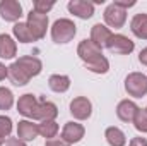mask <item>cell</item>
Listing matches in <instances>:
<instances>
[{
    "label": "cell",
    "instance_id": "1",
    "mask_svg": "<svg viewBox=\"0 0 147 146\" xmlns=\"http://www.w3.org/2000/svg\"><path fill=\"white\" fill-rule=\"evenodd\" d=\"M77 33V26L75 23L70 19H57L51 26V40L58 45H63V43H69L72 41L74 36Z\"/></svg>",
    "mask_w": 147,
    "mask_h": 146
},
{
    "label": "cell",
    "instance_id": "2",
    "mask_svg": "<svg viewBox=\"0 0 147 146\" xmlns=\"http://www.w3.org/2000/svg\"><path fill=\"white\" fill-rule=\"evenodd\" d=\"M125 91L134 98L147 95V76L142 72H130L125 77Z\"/></svg>",
    "mask_w": 147,
    "mask_h": 146
},
{
    "label": "cell",
    "instance_id": "3",
    "mask_svg": "<svg viewBox=\"0 0 147 146\" xmlns=\"http://www.w3.org/2000/svg\"><path fill=\"white\" fill-rule=\"evenodd\" d=\"M28 28L31 29L34 40H43L46 36V29H48V16L46 14H39L36 10H31L28 14Z\"/></svg>",
    "mask_w": 147,
    "mask_h": 146
},
{
    "label": "cell",
    "instance_id": "4",
    "mask_svg": "<svg viewBox=\"0 0 147 146\" xmlns=\"http://www.w3.org/2000/svg\"><path fill=\"white\" fill-rule=\"evenodd\" d=\"M103 16H105L106 26H110L113 29H120V28H123L125 23H127V10L121 9V7H118L115 2L106 7V10H105Z\"/></svg>",
    "mask_w": 147,
    "mask_h": 146
},
{
    "label": "cell",
    "instance_id": "5",
    "mask_svg": "<svg viewBox=\"0 0 147 146\" xmlns=\"http://www.w3.org/2000/svg\"><path fill=\"white\" fill-rule=\"evenodd\" d=\"M106 48L111 53H116V55H128L134 52L135 43L125 35H113L106 45Z\"/></svg>",
    "mask_w": 147,
    "mask_h": 146
},
{
    "label": "cell",
    "instance_id": "6",
    "mask_svg": "<svg viewBox=\"0 0 147 146\" xmlns=\"http://www.w3.org/2000/svg\"><path fill=\"white\" fill-rule=\"evenodd\" d=\"M22 16V5L17 0H2L0 2V17L5 23H19Z\"/></svg>",
    "mask_w": 147,
    "mask_h": 146
},
{
    "label": "cell",
    "instance_id": "7",
    "mask_svg": "<svg viewBox=\"0 0 147 146\" xmlns=\"http://www.w3.org/2000/svg\"><path fill=\"white\" fill-rule=\"evenodd\" d=\"M70 113L77 120H87L92 113V103L86 96H77L70 102Z\"/></svg>",
    "mask_w": 147,
    "mask_h": 146
},
{
    "label": "cell",
    "instance_id": "8",
    "mask_svg": "<svg viewBox=\"0 0 147 146\" xmlns=\"http://www.w3.org/2000/svg\"><path fill=\"white\" fill-rule=\"evenodd\" d=\"M38 105H39V102L36 100V96L33 93H26V95L19 96V100H17V112L21 115H24L26 119H34Z\"/></svg>",
    "mask_w": 147,
    "mask_h": 146
},
{
    "label": "cell",
    "instance_id": "9",
    "mask_svg": "<svg viewBox=\"0 0 147 146\" xmlns=\"http://www.w3.org/2000/svg\"><path fill=\"white\" fill-rule=\"evenodd\" d=\"M84 134H86L84 126L79 124V122H74V120L65 122V126H63V129H62V139L67 141L70 146L75 145V143H79V141L84 138Z\"/></svg>",
    "mask_w": 147,
    "mask_h": 146
},
{
    "label": "cell",
    "instance_id": "10",
    "mask_svg": "<svg viewBox=\"0 0 147 146\" xmlns=\"http://www.w3.org/2000/svg\"><path fill=\"white\" fill-rule=\"evenodd\" d=\"M67 9L79 19H89L94 16V3L89 0H70Z\"/></svg>",
    "mask_w": 147,
    "mask_h": 146
},
{
    "label": "cell",
    "instance_id": "11",
    "mask_svg": "<svg viewBox=\"0 0 147 146\" xmlns=\"http://www.w3.org/2000/svg\"><path fill=\"white\" fill-rule=\"evenodd\" d=\"M77 55L80 57V60H82L84 64H87V62L94 60L96 57L103 55V48H99V46H98L96 43H92L91 40H82V41L79 43V46H77Z\"/></svg>",
    "mask_w": 147,
    "mask_h": 146
},
{
    "label": "cell",
    "instance_id": "12",
    "mask_svg": "<svg viewBox=\"0 0 147 146\" xmlns=\"http://www.w3.org/2000/svg\"><path fill=\"white\" fill-rule=\"evenodd\" d=\"M16 64L24 71V74L31 79V77H36L38 74L43 71V64H41V60L36 59V57H33V55H22V57H19L17 60H16Z\"/></svg>",
    "mask_w": 147,
    "mask_h": 146
},
{
    "label": "cell",
    "instance_id": "13",
    "mask_svg": "<svg viewBox=\"0 0 147 146\" xmlns=\"http://www.w3.org/2000/svg\"><path fill=\"white\" fill-rule=\"evenodd\" d=\"M111 36H113V33H111L110 28H106L105 24L98 23V24H94L91 28V38L89 40L92 43H96L99 48H106V45H108V41H110Z\"/></svg>",
    "mask_w": 147,
    "mask_h": 146
},
{
    "label": "cell",
    "instance_id": "14",
    "mask_svg": "<svg viewBox=\"0 0 147 146\" xmlns=\"http://www.w3.org/2000/svg\"><path fill=\"white\" fill-rule=\"evenodd\" d=\"M38 134H39V131H38V124H33V120H28V119H24V120H19V124H17V138L21 139V141H34L38 138Z\"/></svg>",
    "mask_w": 147,
    "mask_h": 146
},
{
    "label": "cell",
    "instance_id": "15",
    "mask_svg": "<svg viewBox=\"0 0 147 146\" xmlns=\"http://www.w3.org/2000/svg\"><path fill=\"white\" fill-rule=\"evenodd\" d=\"M137 110H139V107H137L135 102H132V100H121L118 103V107H116V115H118V119L121 122H132L134 117H135V113H137Z\"/></svg>",
    "mask_w": 147,
    "mask_h": 146
},
{
    "label": "cell",
    "instance_id": "16",
    "mask_svg": "<svg viewBox=\"0 0 147 146\" xmlns=\"http://www.w3.org/2000/svg\"><path fill=\"white\" fill-rule=\"evenodd\" d=\"M130 31L139 40H147V14L140 12L134 16V19L130 21Z\"/></svg>",
    "mask_w": 147,
    "mask_h": 146
},
{
    "label": "cell",
    "instance_id": "17",
    "mask_svg": "<svg viewBox=\"0 0 147 146\" xmlns=\"http://www.w3.org/2000/svg\"><path fill=\"white\" fill-rule=\"evenodd\" d=\"M58 115V108L55 103L51 102H39L38 105V110H36V117L34 120H41V122H46V120H55Z\"/></svg>",
    "mask_w": 147,
    "mask_h": 146
},
{
    "label": "cell",
    "instance_id": "18",
    "mask_svg": "<svg viewBox=\"0 0 147 146\" xmlns=\"http://www.w3.org/2000/svg\"><path fill=\"white\" fill-rule=\"evenodd\" d=\"M17 55V43L10 35H0V59H14Z\"/></svg>",
    "mask_w": 147,
    "mask_h": 146
},
{
    "label": "cell",
    "instance_id": "19",
    "mask_svg": "<svg viewBox=\"0 0 147 146\" xmlns=\"http://www.w3.org/2000/svg\"><path fill=\"white\" fill-rule=\"evenodd\" d=\"M48 86L55 93H65L70 88V77L65 74H53L48 79Z\"/></svg>",
    "mask_w": 147,
    "mask_h": 146
},
{
    "label": "cell",
    "instance_id": "20",
    "mask_svg": "<svg viewBox=\"0 0 147 146\" xmlns=\"http://www.w3.org/2000/svg\"><path fill=\"white\" fill-rule=\"evenodd\" d=\"M105 138H106V141H108L110 146H125L127 145L125 132L120 127H115V126H111V127H108L105 131Z\"/></svg>",
    "mask_w": 147,
    "mask_h": 146
},
{
    "label": "cell",
    "instance_id": "21",
    "mask_svg": "<svg viewBox=\"0 0 147 146\" xmlns=\"http://www.w3.org/2000/svg\"><path fill=\"white\" fill-rule=\"evenodd\" d=\"M12 33H14V36L17 38V41H21V43H33V41H36L26 23H21V21L16 23L14 28H12Z\"/></svg>",
    "mask_w": 147,
    "mask_h": 146
},
{
    "label": "cell",
    "instance_id": "22",
    "mask_svg": "<svg viewBox=\"0 0 147 146\" xmlns=\"http://www.w3.org/2000/svg\"><path fill=\"white\" fill-rule=\"evenodd\" d=\"M9 79H10V83L14 84V86H26L28 83H29V77L24 74V71L14 62L12 65H9V76H7Z\"/></svg>",
    "mask_w": 147,
    "mask_h": 146
},
{
    "label": "cell",
    "instance_id": "23",
    "mask_svg": "<svg viewBox=\"0 0 147 146\" xmlns=\"http://www.w3.org/2000/svg\"><path fill=\"white\" fill-rule=\"evenodd\" d=\"M84 65H86L87 71H91L94 74H106L110 71V62H108V59L105 55H99V57H96L94 60H91V62H87Z\"/></svg>",
    "mask_w": 147,
    "mask_h": 146
},
{
    "label": "cell",
    "instance_id": "24",
    "mask_svg": "<svg viewBox=\"0 0 147 146\" xmlns=\"http://www.w3.org/2000/svg\"><path fill=\"white\" fill-rule=\"evenodd\" d=\"M58 124L55 122V120H46V122H41V124H38V131H39V134L43 136V138H46V141L48 139H53L55 136H57V132H58Z\"/></svg>",
    "mask_w": 147,
    "mask_h": 146
},
{
    "label": "cell",
    "instance_id": "25",
    "mask_svg": "<svg viewBox=\"0 0 147 146\" xmlns=\"http://www.w3.org/2000/svg\"><path fill=\"white\" fill-rule=\"evenodd\" d=\"M12 132V120L7 115H0V146L3 145Z\"/></svg>",
    "mask_w": 147,
    "mask_h": 146
},
{
    "label": "cell",
    "instance_id": "26",
    "mask_svg": "<svg viewBox=\"0 0 147 146\" xmlns=\"http://www.w3.org/2000/svg\"><path fill=\"white\" fill-rule=\"evenodd\" d=\"M14 105V95L9 88L0 86V110H10Z\"/></svg>",
    "mask_w": 147,
    "mask_h": 146
},
{
    "label": "cell",
    "instance_id": "27",
    "mask_svg": "<svg viewBox=\"0 0 147 146\" xmlns=\"http://www.w3.org/2000/svg\"><path fill=\"white\" fill-rule=\"evenodd\" d=\"M134 127L139 132H147V108H139L134 117Z\"/></svg>",
    "mask_w": 147,
    "mask_h": 146
},
{
    "label": "cell",
    "instance_id": "28",
    "mask_svg": "<svg viewBox=\"0 0 147 146\" xmlns=\"http://www.w3.org/2000/svg\"><path fill=\"white\" fill-rule=\"evenodd\" d=\"M55 7V2H46V0H36L34 3H33V10H36L39 14H48L51 9Z\"/></svg>",
    "mask_w": 147,
    "mask_h": 146
},
{
    "label": "cell",
    "instance_id": "29",
    "mask_svg": "<svg viewBox=\"0 0 147 146\" xmlns=\"http://www.w3.org/2000/svg\"><path fill=\"white\" fill-rule=\"evenodd\" d=\"M45 146H70L67 141H63L62 138H53V139H48Z\"/></svg>",
    "mask_w": 147,
    "mask_h": 146
},
{
    "label": "cell",
    "instance_id": "30",
    "mask_svg": "<svg viewBox=\"0 0 147 146\" xmlns=\"http://www.w3.org/2000/svg\"><path fill=\"white\" fill-rule=\"evenodd\" d=\"M128 146H147V138H142V136L132 138V139H130V145H128Z\"/></svg>",
    "mask_w": 147,
    "mask_h": 146
},
{
    "label": "cell",
    "instance_id": "31",
    "mask_svg": "<svg viewBox=\"0 0 147 146\" xmlns=\"http://www.w3.org/2000/svg\"><path fill=\"white\" fill-rule=\"evenodd\" d=\"M5 146H26V143L21 141L19 138H9V139L5 141Z\"/></svg>",
    "mask_w": 147,
    "mask_h": 146
},
{
    "label": "cell",
    "instance_id": "32",
    "mask_svg": "<svg viewBox=\"0 0 147 146\" xmlns=\"http://www.w3.org/2000/svg\"><path fill=\"white\" fill-rule=\"evenodd\" d=\"M115 3L118 5V7H121V9H130V7H134L135 5V0H130V2H121V0H115Z\"/></svg>",
    "mask_w": 147,
    "mask_h": 146
},
{
    "label": "cell",
    "instance_id": "33",
    "mask_svg": "<svg viewBox=\"0 0 147 146\" xmlns=\"http://www.w3.org/2000/svg\"><path fill=\"white\" fill-rule=\"evenodd\" d=\"M139 62H140L142 65H147V46L139 53Z\"/></svg>",
    "mask_w": 147,
    "mask_h": 146
},
{
    "label": "cell",
    "instance_id": "34",
    "mask_svg": "<svg viewBox=\"0 0 147 146\" xmlns=\"http://www.w3.org/2000/svg\"><path fill=\"white\" fill-rule=\"evenodd\" d=\"M7 76H9V67H5V65L0 62V81H3Z\"/></svg>",
    "mask_w": 147,
    "mask_h": 146
}]
</instances>
